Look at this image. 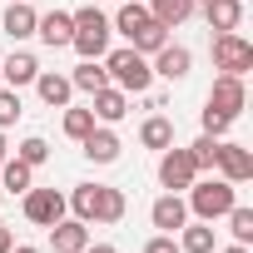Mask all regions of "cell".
Instances as JSON below:
<instances>
[{"label": "cell", "instance_id": "cell-30", "mask_svg": "<svg viewBox=\"0 0 253 253\" xmlns=\"http://www.w3.org/2000/svg\"><path fill=\"white\" fill-rule=\"evenodd\" d=\"M20 89H10V84H0V129H10V124H20Z\"/></svg>", "mask_w": 253, "mask_h": 253}, {"label": "cell", "instance_id": "cell-22", "mask_svg": "<svg viewBox=\"0 0 253 253\" xmlns=\"http://www.w3.org/2000/svg\"><path fill=\"white\" fill-rule=\"evenodd\" d=\"M144 5H149V15H154L159 25H169V30L194 15V0H144Z\"/></svg>", "mask_w": 253, "mask_h": 253}, {"label": "cell", "instance_id": "cell-1", "mask_svg": "<svg viewBox=\"0 0 253 253\" xmlns=\"http://www.w3.org/2000/svg\"><path fill=\"white\" fill-rule=\"evenodd\" d=\"M65 204H70L75 218H84V223H119L124 213H129L124 189H109V184H75V194H70Z\"/></svg>", "mask_w": 253, "mask_h": 253}, {"label": "cell", "instance_id": "cell-27", "mask_svg": "<svg viewBox=\"0 0 253 253\" xmlns=\"http://www.w3.org/2000/svg\"><path fill=\"white\" fill-rule=\"evenodd\" d=\"M30 179H35V169H30V164H20V159H0V184H5L10 194H25V189H30Z\"/></svg>", "mask_w": 253, "mask_h": 253}, {"label": "cell", "instance_id": "cell-35", "mask_svg": "<svg viewBox=\"0 0 253 253\" xmlns=\"http://www.w3.org/2000/svg\"><path fill=\"white\" fill-rule=\"evenodd\" d=\"M80 253H119V248H114V243H84Z\"/></svg>", "mask_w": 253, "mask_h": 253}, {"label": "cell", "instance_id": "cell-28", "mask_svg": "<svg viewBox=\"0 0 253 253\" xmlns=\"http://www.w3.org/2000/svg\"><path fill=\"white\" fill-rule=\"evenodd\" d=\"M129 45H134V50H139V55L149 60L154 50H164V45H169V25H159V20H149V25H144V30H139V35H134Z\"/></svg>", "mask_w": 253, "mask_h": 253}, {"label": "cell", "instance_id": "cell-9", "mask_svg": "<svg viewBox=\"0 0 253 253\" xmlns=\"http://www.w3.org/2000/svg\"><path fill=\"white\" fill-rule=\"evenodd\" d=\"M204 104H213V109H223L228 119H238V114H243V104H248V84H243V75H218Z\"/></svg>", "mask_w": 253, "mask_h": 253}, {"label": "cell", "instance_id": "cell-13", "mask_svg": "<svg viewBox=\"0 0 253 253\" xmlns=\"http://www.w3.org/2000/svg\"><path fill=\"white\" fill-rule=\"evenodd\" d=\"M35 75H40V60H35L30 50H15V55H5V60H0V84H10V89L35 84Z\"/></svg>", "mask_w": 253, "mask_h": 253}, {"label": "cell", "instance_id": "cell-16", "mask_svg": "<svg viewBox=\"0 0 253 253\" xmlns=\"http://www.w3.org/2000/svg\"><path fill=\"white\" fill-rule=\"evenodd\" d=\"M89 243V223L84 218H60V223H50V248L55 253H80Z\"/></svg>", "mask_w": 253, "mask_h": 253}, {"label": "cell", "instance_id": "cell-17", "mask_svg": "<svg viewBox=\"0 0 253 253\" xmlns=\"http://www.w3.org/2000/svg\"><path fill=\"white\" fill-rule=\"evenodd\" d=\"M204 20H209V30L218 35V30H238L243 25V0H204Z\"/></svg>", "mask_w": 253, "mask_h": 253}, {"label": "cell", "instance_id": "cell-34", "mask_svg": "<svg viewBox=\"0 0 253 253\" xmlns=\"http://www.w3.org/2000/svg\"><path fill=\"white\" fill-rule=\"evenodd\" d=\"M10 248H15V233H10L5 223H0V253H10Z\"/></svg>", "mask_w": 253, "mask_h": 253}, {"label": "cell", "instance_id": "cell-4", "mask_svg": "<svg viewBox=\"0 0 253 253\" xmlns=\"http://www.w3.org/2000/svg\"><path fill=\"white\" fill-rule=\"evenodd\" d=\"M233 204H238V184H228V179H194L189 184V213L204 223L223 218Z\"/></svg>", "mask_w": 253, "mask_h": 253}, {"label": "cell", "instance_id": "cell-26", "mask_svg": "<svg viewBox=\"0 0 253 253\" xmlns=\"http://www.w3.org/2000/svg\"><path fill=\"white\" fill-rule=\"evenodd\" d=\"M94 124H99V119H94L89 104H65V134H70V139H84Z\"/></svg>", "mask_w": 253, "mask_h": 253}, {"label": "cell", "instance_id": "cell-31", "mask_svg": "<svg viewBox=\"0 0 253 253\" xmlns=\"http://www.w3.org/2000/svg\"><path fill=\"white\" fill-rule=\"evenodd\" d=\"M15 159H20V164H30V169H40V164L50 159V144H45L40 134H30V139H20V149H15Z\"/></svg>", "mask_w": 253, "mask_h": 253}, {"label": "cell", "instance_id": "cell-24", "mask_svg": "<svg viewBox=\"0 0 253 253\" xmlns=\"http://www.w3.org/2000/svg\"><path fill=\"white\" fill-rule=\"evenodd\" d=\"M70 84H75V89H84V94L104 89V84H109V70H104V60H84V65H75Z\"/></svg>", "mask_w": 253, "mask_h": 253}, {"label": "cell", "instance_id": "cell-25", "mask_svg": "<svg viewBox=\"0 0 253 253\" xmlns=\"http://www.w3.org/2000/svg\"><path fill=\"white\" fill-rule=\"evenodd\" d=\"M218 144H223V139H213V134H199V139L189 144V159H194L199 174H213V164H218Z\"/></svg>", "mask_w": 253, "mask_h": 253}, {"label": "cell", "instance_id": "cell-36", "mask_svg": "<svg viewBox=\"0 0 253 253\" xmlns=\"http://www.w3.org/2000/svg\"><path fill=\"white\" fill-rule=\"evenodd\" d=\"M218 253H253L248 243H228V248H218Z\"/></svg>", "mask_w": 253, "mask_h": 253}, {"label": "cell", "instance_id": "cell-23", "mask_svg": "<svg viewBox=\"0 0 253 253\" xmlns=\"http://www.w3.org/2000/svg\"><path fill=\"white\" fill-rule=\"evenodd\" d=\"M139 144H144V149H169V144H174V124H169L164 114H149V119L139 124Z\"/></svg>", "mask_w": 253, "mask_h": 253}, {"label": "cell", "instance_id": "cell-19", "mask_svg": "<svg viewBox=\"0 0 253 253\" xmlns=\"http://www.w3.org/2000/svg\"><path fill=\"white\" fill-rule=\"evenodd\" d=\"M149 20H154V15H149V5H144V0H119V15H114L109 25H114L124 40H134V35L149 25Z\"/></svg>", "mask_w": 253, "mask_h": 253}, {"label": "cell", "instance_id": "cell-37", "mask_svg": "<svg viewBox=\"0 0 253 253\" xmlns=\"http://www.w3.org/2000/svg\"><path fill=\"white\" fill-rule=\"evenodd\" d=\"M10 253H40V248H30V243H15V248H10Z\"/></svg>", "mask_w": 253, "mask_h": 253}, {"label": "cell", "instance_id": "cell-3", "mask_svg": "<svg viewBox=\"0 0 253 253\" xmlns=\"http://www.w3.org/2000/svg\"><path fill=\"white\" fill-rule=\"evenodd\" d=\"M75 15V50H80V60H104V50H109V35H114V25H109V15L99 10V5H80V10H70Z\"/></svg>", "mask_w": 253, "mask_h": 253}, {"label": "cell", "instance_id": "cell-20", "mask_svg": "<svg viewBox=\"0 0 253 253\" xmlns=\"http://www.w3.org/2000/svg\"><path fill=\"white\" fill-rule=\"evenodd\" d=\"M35 89H40V99H45L50 109H65V104H70V94H75L70 75H55V70H40V75H35Z\"/></svg>", "mask_w": 253, "mask_h": 253}, {"label": "cell", "instance_id": "cell-21", "mask_svg": "<svg viewBox=\"0 0 253 253\" xmlns=\"http://www.w3.org/2000/svg\"><path fill=\"white\" fill-rule=\"evenodd\" d=\"M174 238H179V253H213V223H204V218L184 223Z\"/></svg>", "mask_w": 253, "mask_h": 253}, {"label": "cell", "instance_id": "cell-29", "mask_svg": "<svg viewBox=\"0 0 253 253\" xmlns=\"http://www.w3.org/2000/svg\"><path fill=\"white\" fill-rule=\"evenodd\" d=\"M223 218H228V233H233V243H253V209L233 204Z\"/></svg>", "mask_w": 253, "mask_h": 253}, {"label": "cell", "instance_id": "cell-6", "mask_svg": "<svg viewBox=\"0 0 253 253\" xmlns=\"http://www.w3.org/2000/svg\"><path fill=\"white\" fill-rule=\"evenodd\" d=\"M65 209H70V204H65V194H60V189H35V184L25 189V218H30L35 228L60 223V218H65Z\"/></svg>", "mask_w": 253, "mask_h": 253}, {"label": "cell", "instance_id": "cell-33", "mask_svg": "<svg viewBox=\"0 0 253 253\" xmlns=\"http://www.w3.org/2000/svg\"><path fill=\"white\" fill-rule=\"evenodd\" d=\"M144 253H179V238H174V233H154V238L144 243Z\"/></svg>", "mask_w": 253, "mask_h": 253}, {"label": "cell", "instance_id": "cell-38", "mask_svg": "<svg viewBox=\"0 0 253 253\" xmlns=\"http://www.w3.org/2000/svg\"><path fill=\"white\" fill-rule=\"evenodd\" d=\"M10 154V144H5V129H0V159H5Z\"/></svg>", "mask_w": 253, "mask_h": 253}, {"label": "cell", "instance_id": "cell-14", "mask_svg": "<svg viewBox=\"0 0 253 253\" xmlns=\"http://www.w3.org/2000/svg\"><path fill=\"white\" fill-rule=\"evenodd\" d=\"M89 99H94L89 109H94V119H99V124H119L124 114H129V94H124L119 84H104V89H94Z\"/></svg>", "mask_w": 253, "mask_h": 253}, {"label": "cell", "instance_id": "cell-7", "mask_svg": "<svg viewBox=\"0 0 253 253\" xmlns=\"http://www.w3.org/2000/svg\"><path fill=\"white\" fill-rule=\"evenodd\" d=\"M199 179V169H194V159H189V149H159V184L169 189V194H179V189H189Z\"/></svg>", "mask_w": 253, "mask_h": 253}, {"label": "cell", "instance_id": "cell-12", "mask_svg": "<svg viewBox=\"0 0 253 253\" xmlns=\"http://www.w3.org/2000/svg\"><path fill=\"white\" fill-rule=\"evenodd\" d=\"M149 223H154L159 233H179V228L189 223V204H184L179 194H164V199H154V209H149Z\"/></svg>", "mask_w": 253, "mask_h": 253}, {"label": "cell", "instance_id": "cell-8", "mask_svg": "<svg viewBox=\"0 0 253 253\" xmlns=\"http://www.w3.org/2000/svg\"><path fill=\"white\" fill-rule=\"evenodd\" d=\"M149 70L159 75V80H169V84H179V80H189V70H194V50L189 45H164V50H154L149 55Z\"/></svg>", "mask_w": 253, "mask_h": 253}, {"label": "cell", "instance_id": "cell-10", "mask_svg": "<svg viewBox=\"0 0 253 253\" xmlns=\"http://www.w3.org/2000/svg\"><path fill=\"white\" fill-rule=\"evenodd\" d=\"M213 169H218V179H228V184H248V179H253V154H248L243 144H228V139H223Z\"/></svg>", "mask_w": 253, "mask_h": 253}, {"label": "cell", "instance_id": "cell-5", "mask_svg": "<svg viewBox=\"0 0 253 253\" xmlns=\"http://www.w3.org/2000/svg\"><path fill=\"white\" fill-rule=\"evenodd\" d=\"M213 65H218V75H248L253 70V45L238 30H218L213 35Z\"/></svg>", "mask_w": 253, "mask_h": 253}, {"label": "cell", "instance_id": "cell-32", "mask_svg": "<svg viewBox=\"0 0 253 253\" xmlns=\"http://www.w3.org/2000/svg\"><path fill=\"white\" fill-rule=\"evenodd\" d=\"M199 119H204V134H213V139H223V134L233 129V119H228L223 109H213V104H204V114H199Z\"/></svg>", "mask_w": 253, "mask_h": 253}, {"label": "cell", "instance_id": "cell-18", "mask_svg": "<svg viewBox=\"0 0 253 253\" xmlns=\"http://www.w3.org/2000/svg\"><path fill=\"white\" fill-rule=\"evenodd\" d=\"M35 20H40V10H30V0H10L0 30H5L10 40H30V35H35Z\"/></svg>", "mask_w": 253, "mask_h": 253}, {"label": "cell", "instance_id": "cell-11", "mask_svg": "<svg viewBox=\"0 0 253 253\" xmlns=\"http://www.w3.org/2000/svg\"><path fill=\"white\" fill-rule=\"evenodd\" d=\"M80 149H84V159H89V164H114L124 144H119V134L109 129V124H94V129L80 139Z\"/></svg>", "mask_w": 253, "mask_h": 253}, {"label": "cell", "instance_id": "cell-2", "mask_svg": "<svg viewBox=\"0 0 253 253\" xmlns=\"http://www.w3.org/2000/svg\"><path fill=\"white\" fill-rule=\"evenodd\" d=\"M104 70H109V84H119L124 94H149V84H154V70H149V60L134 45L104 50Z\"/></svg>", "mask_w": 253, "mask_h": 253}, {"label": "cell", "instance_id": "cell-15", "mask_svg": "<svg viewBox=\"0 0 253 253\" xmlns=\"http://www.w3.org/2000/svg\"><path fill=\"white\" fill-rule=\"evenodd\" d=\"M35 35H40L50 50H60V45L75 40V15H70V10H50V15L35 20Z\"/></svg>", "mask_w": 253, "mask_h": 253}]
</instances>
